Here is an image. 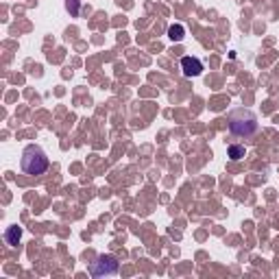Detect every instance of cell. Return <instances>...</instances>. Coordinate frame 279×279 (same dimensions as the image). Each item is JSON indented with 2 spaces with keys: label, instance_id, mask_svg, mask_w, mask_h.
<instances>
[{
  "label": "cell",
  "instance_id": "6da1fadb",
  "mask_svg": "<svg viewBox=\"0 0 279 279\" xmlns=\"http://www.w3.org/2000/svg\"><path fill=\"white\" fill-rule=\"evenodd\" d=\"M20 166H22V170H24L26 174L37 177V174H44L46 170H48L50 161H48L46 153L37 146V144H28V146L24 148V153H22Z\"/></svg>",
  "mask_w": 279,
  "mask_h": 279
},
{
  "label": "cell",
  "instance_id": "7a4b0ae2",
  "mask_svg": "<svg viewBox=\"0 0 279 279\" xmlns=\"http://www.w3.org/2000/svg\"><path fill=\"white\" fill-rule=\"evenodd\" d=\"M229 129L236 136H253L258 131V120H255L253 112H249V109H236L229 116Z\"/></svg>",
  "mask_w": 279,
  "mask_h": 279
},
{
  "label": "cell",
  "instance_id": "3957f363",
  "mask_svg": "<svg viewBox=\"0 0 279 279\" xmlns=\"http://www.w3.org/2000/svg\"><path fill=\"white\" fill-rule=\"evenodd\" d=\"M90 273L94 277L114 275V273H118V262H116V258H112V255H98V260L92 262Z\"/></svg>",
  "mask_w": 279,
  "mask_h": 279
},
{
  "label": "cell",
  "instance_id": "277c9868",
  "mask_svg": "<svg viewBox=\"0 0 279 279\" xmlns=\"http://www.w3.org/2000/svg\"><path fill=\"white\" fill-rule=\"evenodd\" d=\"M181 70L185 77H199L203 72V63L196 57H183L181 59Z\"/></svg>",
  "mask_w": 279,
  "mask_h": 279
},
{
  "label": "cell",
  "instance_id": "5b68a950",
  "mask_svg": "<svg viewBox=\"0 0 279 279\" xmlns=\"http://www.w3.org/2000/svg\"><path fill=\"white\" fill-rule=\"evenodd\" d=\"M20 236H22V229H20V227H9L7 234H4V240H7L9 247H15V244L20 242Z\"/></svg>",
  "mask_w": 279,
  "mask_h": 279
},
{
  "label": "cell",
  "instance_id": "8992f818",
  "mask_svg": "<svg viewBox=\"0 0 279 279\" xmlns=\"http://www.w3.org/2000/svg\"><path fill=\"white\" fill-rule=\"evenodd\" d=\"M227 155H229V159L238 161V159H242V157L247 155V148L240 146V144H231V146L227 148Z\"/></svg>",
  "mask_w": 279,
  "mask_h": 279
},
{
  "label": "cell",
  "instance_id": "52a82bcc",
  "mask_svg": "<svg viewBox=\"0 0 279 279\" xmlns=\"http://www.w3.org/2000/svg\"><path fill=\"white\" fill-rule=\"evenodd\" d=\"M183 35H185V28L181 24H172L170 28H168V37H170L172 42H181Z\"/></svg>",
  "mask_w": 279,
  "mask_h": 279
}]
</instances>
